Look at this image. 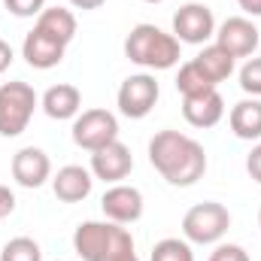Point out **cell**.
Here are the masks:
<instances>
[{
	"label": "cell",
	"instance_id": "12",
	"mask_svg": "<svg viewBox=\"0 0 261 261\" xmlns=\"http://www.w3.org/2000/svg\"><path fill=\"white\" fill-rule=\"evenodd\" d=\"M12 179L21 189H40L52 179V161L40 146H24L12 155Z\"/></svg>",
	"mask_w": 261,
	"mask_h": 261
},
{
	"label": "cell",
	"instance_id": "6",
	"mask_svg": "<svg viewBox=\"0 0 261 261\" xmlns=\"http://www.w3.org/2000/svg\"><path fill=\"white\" fill-rule=\"evenodd\" d=\"M113 140H119V119L110 110H82L73 119V143L85 152H97L103 146H110Z\"/></svg>",
	"mask_w": 261,
	"mask_h": 261
},
{
	"label": "cell",
	"instance_id": "28",
	"mask_svg": "<svg viewBox=\"0 0 261 261\" xmlns=\"http://www.w3.org/2000/svg\"><path fill=\"white\" fill-rule=\"evenodd\" d=\"M15 61V55H12V46L6 43V40H0V73H6L9 67Z\"/></svg>",
	"mask_w": 261,
	"mask_h": 261
},
{
	"label": "cell",
	"instance_id": "29",
	"mask_svg": "<svg viewBox=\"0 0 261 261\" xmlns=\"http://www.w3.org/2000/svg\"><path fill=\"white\" fill-rule=\"evenodd\" d=\"M237 6H240L246 15H252V18L261 15V0H237Z\"/></svg>",
	"mask_w": 261,
	"mask_h": 261
},
{
	"label": "cell",
	"instance_id": "30",
	"mask_svg": "<svg viewBox=\"0 0 261 261\" xmlns=\"http://www.w3.org/2000/svg\"><path fill=\"white\" fill-rule=\"evenodd\" d=\"M70 6H76V9H100L107 0H67Z\"/></svg>",
	"mask_w": 261,
	"mask_h": 261
},
{
	"label": "cell",
	"instance_id": "22",
	"mask_svg": "<svg viewBox=\"0 0 261 261\" xmlns=\"http://www.w3.org/2000/svg\"><path fill=\"white\" fill-rule=\"evenodd\" d=\"M0 261H43V249L31 237H12L9 243H3Z\"/></svg>",
	"mask_w": 261,
	"mask_h": 261
},
{
	"label": "cell",
	"instance_id": "1",
	"mask_svg": "<svg viewBox=\"0 0 261 261\" xmlns=\"http://www.w3.org/2000/svg\"><path fill=\"white\" fill-rule=\"evenodd\" d=\"M152 167L176 189H189L206 173V152L195 137L179 130H158L149 140Z\"/></svg>",
	"mask_w": 261,
	"mask_h": 261
},
{
	"label": "cell",
	"instance_id": "13",
	"mask_svg": "<svg viewBox=\"0 0 261 261\" xmlns=\"http://www.w3.org/2000/svg\"><path fill=\"white\" fill-rule=\"evenodd\" d=\"M67 46L52 40L49 34H43L40 28H34L31 34H24V43H21V58L34 70H52L64 61Z\"/></svg>",
	"mask_w": 261,
	"mask_h": 261
},
{
	"label": "cell",
	"instance_id": "24",
	"mask_svg": "<svg viewBox=\"0 0 261 261\" xmlns=\"http://www.w3.org/2000/svg\"><path fill=\"white\" fill-rule=\"evenodd\" d=\"M3 6L18 18H34L46 9V0H3Z\"/></svg>",
	"mask_w": 261,
	"mask_h": 261
},
{
	"label": "cell",
	"instance_id": "9",
	"mask_svg": "<svg viewBox=\"0 0 261 261\" xmlns=\"http://www.w3.org/2000/svg\"><path fill=\"white\" fill-rule=\"evenodd\" d=\"M213 43L222 46V49H225L228 55H234V58H249V55H255V49H258L261 34H258V28L252 24V18H246V15H231V18H225V21L216 28Z\"/></svg>",
	"mask_w": 261,
	"mask_h": 261
},
{
	"label": "cell",
	"instance_id": "17",
	"mask_svg": "<svg viewBox=\"0 0 261 261\" xmlns=\"http://www.w3.org/2000/svg\"><path fill=\"white\" fill-rule=\"evenodd\" d=\"M228 125L240 140H261V97H243L231 107Z\"/></svg>",
	"mask_w": 261,
	"mask_h": 261
},
{
	"label": "cell",
	"instance_id": "34",
	"mask_svg": "<svg viewBox=\"0 0 261 261\" xmlns=\"http://www.w3.org/2000/svg\"><path fill=\"white\" fill-rule=\"evenodd\" d=\"M58 261H64V258H58Z\"/></svg>",
	"mask_w": 261,
	"mask_h": 261
},
{
	"label": "cell",
	"instance_id": "19",
	"mask_svg": "<svg viewBox=\"0 0 261 261\" xmlns=\"http://www.w3.org/2000/svg\"><path fill=\"white\" fill-rule=\"evenodd\" d=\"M200 70H203V76L219 88V82H225L231 73H234V64H237V58L234 55H228L222 46H216V43H210V46H203L200 52H197V58H192Z\"/></svg>",
	"mask_w": 261,
	"mask_h": 261
},
{
	"label": "cell",
	"instance_id": "15",
	"mask_svg": "<svg viewBox=\"0 0 261 261\" xmlns=\"http://www.w3.org/2000/svg\"><path fill=\"white\" fill-rule=\"evenodd\" d=\"M91 186H94V173L82 164H64L55 176H52V192L58 200L64 203H79L91 195Z\"/></svg>",
	"mask_w": 261,
	"mask_h": 261
},
{
	"label": "cell",
	"instance_id": "4",
	"mask_svg": "<svg viewBox=\"0 0 261 261\" xmlns=\"http://www.w3.org/2000/svg\"><path fill=\"white\" fill-rule=\"evenodd\" d=\"M40 97L28 82H3L0 85V137H18L34 119Z\"/></svg>",
	"mask_w": 261,
	"mask_h": 261
},
{
	"label": "cell",
	"instance_id": "27",
	"mask_svg": "<svg viewBox=\"0 0 261 261\" xmlns=\"http://www.w3.org/2000/svg\"><path fill=\"white\" fill-rule=\"evenodd\" d=\"M15 210V195L9 186H0V219H6L9 213Z\"/></svg>",
	"mask_w": 261,
	"mask_h": 261
},
{
	"label": "cell",
	"instance_id": "21",
	"mask_svg": "<svg viewBox=\"0 0 261 261\" xmlns=\"http://www.w3.org/2000/svg\"><path fill=\"white\" fill-rule=\"evenodd\" d=\"M149 261H195V252H192V243L182 237H164L152 246V258Z\"/></svg>",
	"mask_w": 261,
	"mask_h": 261
},
{
	"label": "cell",
	"instance_id": "33",
	"mask_svg": "<svg viewBox=\"0 0 261 261\" xmlns=\"http://www.w3.org/2000/svg\"><path fill=\"white\" fill-rule=\"evenodd\" d=\"M258 225H261V210H258Z\"/></svg>",
	"mask_w": 261,
	"mask_h": 261
},
{
	"label": "cell",
	"instance_id": "20",
	"mask_svg": "<svg viewBox=\"0 0 261 261\" xmlns=\"http://www.w3.org/2000/svg\"><path fill=\"white\" fill-rule=\"evenodd\" d=\"M216 85L203 76V70L195 64V61H186L179 64V73H176V91L182 97H195V94H203V91H213Z\"/></svg>",
	"mask_w": 261,
	"mask_h": 261
},
{
	"label": "cell",
	"instance_id": "25",
	"mask_svg": "<svg viewBox=\"0 0 261 261\" xmlns=\"http://www.w3.org/2000/svg\"><path fill=\"white\" fill-rule=\"evenodd\" d=\"M210 261H249V252L237 243H219L210 252Z\"/></svg>",
	"mask_w": 261,
	"mask_h": 261
},
{
	"label": "cell",
	"instance_id": "3",
	"mask_svg": "<svg viewBox=\"0 0 261 261\" xmlns=\"http://www.w3.org/2000/svg\"><path fill=\"white\" fill-rule=\"evenodd\" d=\"M134 246V237L125 225L116 222H82L73 231V252L82 261H110L119 249Z\"/></svg>",
	"mask_w": 261,
	"mask_h": 261
},
{
	"label": "cell",
	"instance_id": "26",
	"mask_svg": "<svg viewBox=\"0 0 261 261\" xmlns=\"http://www.w3.org/2000/svg\"><path fill=\"white\" fill-rule=\"evenodd\" d=\"M246 173H249L255 182H261V140L252 146V152L246 155Z\"/></svg>",
	"mask_w": 261,
	"mask_h": 261
},
{
	"label": "cell",
	"instance_id": "11",
	"mask_svg": "<svg viewBox=\"0 0 261 261\" xmlns=\"http://www.w3.org/2000/svg\"><path fill=\"white\" fill-rule=\"evenodd\" d=\"M88 170L94 173V179H103V182L116 186L134 170V155L122 140H113L110 146L91 152V167Z\"/></svg>",
	"mask_w": 261,
	"mask_h": 261
},
{
	"label": "cell",
	"instance_id": "18",
	"mask_svg": "<svg viewBox=\"0 0 261 261\" xmlns=\"http://www.w3.org/2000/svg\"><path fill=\"white\" fill-rule=\"evenodd\" d=\"M34 28H40V31L49 34L52 40L70 46L73 37H76V15H73L67 6H46V9L37 15V24H34Z\"/></svg>",
	"mask_w": 261,
	"mask_h": 261
},
{
	"label": "cell",
	"instance_id": "8",
	"mask_svg": "<svg viewBox=\"0 0 261 261\" xmlns=\"http://www.w3.org/2000/svg\"><path fill=\"white\" fill-rule=\"evenodd\" d=\"M216 15L206 3H186L173 12V37L189 46H206L216 37Z\"/></svg>",
	"mask_w": 261,
	"mask_h": 261
},
{
	"label": "cell",
	"instance_id": "2",
	"mask_svg": "<svg viewBox=\"0 0 261 261\" xmlns=\"http://www.w3.org/2000/svg\"><path fill=\"white\" fill-rule=\"evenodd\" d=\"M179 40L158 24H134L125 37V58L143 70H170L179 64Z\"/></svg>",
	"mask_w": 261,
	"mask_h": 261
},
{
	"label": "cell",
	"instance_id": "14",
	"mask_svg": "<svg viewBox=\"0 0 261 261\" xmlns=\"http://www.w3.org/2000/svg\"><path fill=\"white\" fill-rule=\"evenodd\" d=\"M182 119L192 128H216L225 119V100L219 88L195 94V97H182Z\"/></svg>",
	"mask_w": 261,
	"mask_h": 261
},
{
	"label": "cell",
	"instance_id": "5",
	"mask_svg": "<svg viewBox=\"0 0 261 261\" xmlns=\"http://www.w3.org/2000/svg\"><path fill=\"white\" fill-rule=\"evenodd\" d=\"M231 228V213L225 203L219 200H203V203H195L186 216H182V237L189 243H197V246H213L219 243Z\"/></svg>",
	"mask_w": 261,
	"mask_h": 261
},
{
	"label": "cell",
	"instance_id": "32",
	"mask_svg": "<svg viewBox=\"0 0 261 261\" xmlns=\"http://www.w3.org/2000/svg\"><path fill=\"white\" fill-rule=\"evenodd\" d=\"M143 3H164V0H143Z\"/></svg>",
	"mask_w": 261,
	"mask_h": 261
},
{
	"label": "cell",
	"instance_id": "31",
	"mask_svg": "<svg viewBox=\"0 0 261 261\" xmlns=\"http://www.w3.org/2000/svg\"><path fill=\"white\" fill-rule=\"evenodd\" d=\"M110 261H140V258H137L134 246H125V249H119V252H116V255H113Z\"/></svg>",
	"mask_w": 261,
	"mask_h": 261
},
{
	"label": "cell",
	"instance_id": "16",
	"mask_svg": "<svg viewBox=\"0 0 261 261\" xmlns=\"http://www.w3.org/2000/svg\"><path fill=\"white\" fill-rule=\"evenodd\" d=\"M40 107L49 119L55 122H67V119H76L82 113V91L70 82H58L52 88H46V94L40 97Z\"/></svg>",
	"mask_w": 261,
	"mask_h": 261
},
{
	"label": "cell",
	"instance_id": "7",
	"mask_svg": "<svg viewBox=\"0 0 261 261\" xmlns=\"http://www.w3.org/2000/svg\"><path fill=\"white\" fill-rule=\"evenodd\" d=\"M158 97H161V88H158L155 76L152 73H134L119 85L116 103H119V113L125 119H146L155 110Z\"/></svg>",
	"mask_w": 261,
	"mask_h": 261
},
{
	"label": "cell",
	"instance_id": "10",
	"mask_svg": "<svg viewBox=\"0 0 261 261\" xmlns=\"http://www.w3.org/2000/svg\"><path fill=\"white\" fill-rule=\"evenodd\" d=\"M100 210L116 225H134L143 216V192L134 189V186H125V182H116L103 192Z\"/></svg>",
	"mask_w": 261,
	"mask_h": 261
},
{
	"label": "cell",
	"instance_id": "23",
	"mask_svg": "<svg viewBox=\"0 0 261 261\" xmlns=\"http://www.w3.org/2000/svg\"><path fill=\"white\" fill-rule=\"evenodd\" d=\"M240 88L252 97H261V58H246V64L240 67Z\"/></svg>",
	"mask_w": 261,
	"mask_h": 261
}]
</instances>
